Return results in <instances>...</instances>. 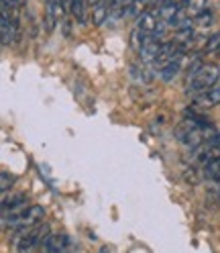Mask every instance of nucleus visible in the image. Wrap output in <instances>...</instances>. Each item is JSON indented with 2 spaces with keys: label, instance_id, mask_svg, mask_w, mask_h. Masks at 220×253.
Instances as JSON below:
<instances>
[{
  "label": "nucleus",
  "instance_id": "obj_12",
  "mask_svg": "<svg viewBox=\"0 0 220 253\" xmlns=\"http://www.w3.org/2000/svg\"><path fill=\"white\" fill-rule=\"evenodd\" d=\"M202 68H204V63H202L200 57H192V59H190V66H187V70H185V86L194 80V76H196Z\"/></svg>",
  "mask_w": 220,
  "mask_h": 253
},
{
  "label": "nucleus",
  "instance_id": "obj_9",
  "mask_svg": "<svg viewBox=\"0 0 220 253\" xmlns=\"http://www.w3.org/2000/svg\"><path fill=\"white\" fill-rule=\"evenodd\" d=\"M196 104L202 106V108H212V106L220 104V86H212L210 90L198 94Z\"/></svg>",
  "mask_w": 220,
  "mask_h": 253
},
{
  "label": "nucleus",
  "instance_id": "obj_11",
  "mask_svg": "<svg viewBox=\"0 0 220 253\" xmlns=\"http://www.w3.org/2000/svg\"><path fill=\"white\" fill-rule=\"evenodd\" d=\"M206 4H208V0H187V4L183 8L192 19H196L198 14H202L204 10H206Z\"/></svg>",
  "mask_w": 220,
  "mask_h": 253
},
{
  "label": "nucleus",
  "instance_id": "obj_6",
  "mask_svg": "<svg viewBox=\"0 0 220 253\" xmlns=\"http://www.w3.org/2000/svg\"><path fill=\"white\" fill-rule=\"evenodd\" d=\"M161 45H163V43H161L159 37H155V35L147 37L145 43L141 45V49H139L141 61H145V63H155L157 55H159V51H161Z\"/></svg>",
  "mask_w": 220,
  "mask_h": 253
},
{
  "label": "nucleus",
  "instance_id": "obj_15",
  "mask_svg": "<svg viewBox=\"0 0 220 253\" xmlns=\"http://www.w3.org/2000/svg\"><path fill=\"white\" fill-rule=\"evenodd\" d=\"M206 53H214V51H220V33L212 35L208 41H206V47H204Z\"/></svg>",
  "mask_w": 220,
  "mask_h": 253
},
{
  "label": "nucleus",
  "instance_id": "obj_2",
  "mask_svg": "<svg viewBox=\"0 0 220 253\" xmlns=\"http://www.w3.org/2000/svg\"><path fill=\"white\" fill-rule=\"evenodd\" d=\"M220 80V68L216 63H204V68L194 76V80L187 84V94H202L210 90L212 86H216V82Z\"/></svg>",
  "mask_w": 220,
  "mask_h": 253
},
{
  "label": "nucleus",
  "instance_id": "obj_8",
  "mask_svg": "<svg viewBox=\"0 0 220 253\" xmlns=\"http://www.w3.org/2000/svg\"><path fill=\"white\" fill-rule=\"evenodd\" d=\"M182 61H183V53H178L171 61H167L163 68H159V76H161L163 82H171V80H174V78L180 74Z\"/></svg>",
  "mask_w": 220,
  "mask_h": 253
},
{
  "label": "nucleus",
  "instance_id": "obj_5",
  "mask_svg": "<svg viewBox=\"0 0 220 253\" xmlns=\"http://www.w3.org/2000/svg\"><path fill=\"white\" fill-rule=\"evenodd\" d=\"M66 6H64V0H49L47 2V12H45V31L51 33V31L57 27L59 19L64 17Z\"/></svg>",
  "mask_w": 220,
  "mask_h": 253
},
{
  "label": "nucleus",
  "instance_id": "obj_7",
  "mask_svg": "<svg viewBox=\"0 0 220 253\" xmlns=\"http://www.w3.org/2000/svg\"><path fill=\"white\" fill-rule=\"evenodd\" d=\"M68 245H70V239L66 235H47L41 247L47 253H59V251H66Z\"/></svg>",
  "mask_w": 220,
  "mask_h": 253
},
{
  "label": "nucleus",
  "instance_id": "obj_10",
  "mask_svg": "<svg viewBox=\"0 0 220 253\" xmlns=\"http://www.w3.org/2000/svg\"><path fill=\"white\" fill-rule=\"evenodd\" d=\"M108 14H110V8H108V4L104 2V0H100V2H96V4H92V25L100 27L106 21Z\"/></svg>",
  "mask_w": 220,
  "mask_h": 253
},
{
  "label": "nucleus",
  "instance_id": "obj_3",
  "mask_svg": "<svg viewBox=\"0 0 220 253\" xmlns=\"http://www.w3.org/2000/svg\"><path fill=\"white\" fill-rule=\"evenodd\" d=\"M43 214H45V211H43V207H37V204H33V207H29L19 218H17V223H14V227L19 229V233H27V231H31L33 227H37L41 220H43Z\"/></svg>",
  "mask_w": 220,
  "mask_h": 253
},
{
  "label": "nucleus",
  "instance_id": "obj_4",
  "mask_svg": "<svg viewBox=\"0 0 220 253\" xmlns=\"http://www.w3.org/2000/svg\"><path fill=\"white\" fill-rule=\"evenodd\" d=\"M49 235V231H47V227H33L31 231H27L25 235H23V239H19V245H17V249L21 251V253H25V251H33L37 245H43V241H45V237Z\"/></svg>",
  "mask_w": 220,
  "mask_h": 253
},
{
  "label": "nucleus",
  "instance_id": "obj_14",
  "mask_svg": "<svg viewBox=\"0 0 220 253\" xmlns=\"http://www.w3.org/2000/svg\"><path fill=\"white\" fill-rule=\"evenodd\" d=\"M12 184H14V178L10 176L8 171H2V173H0V188H2V194H8V192H10Z\"/></svg>",
  "mask_w": 220,
  "mask_h": 253
},
{
  "label": "nucleus",
  "instance_id": "obj_16",
  "mask_svg": "<svg viewBox=\"0 0 220 253\" xmlns=\"http://www.w3.org/2000/svg\"><path fill=\"white\" fill-rule=\"evenodd\" d=\"M167 2L178 4V6H185V4H187V0H167Z\"/></svg>",
  "mask_w": 220,
  "mask_h": 253
},
{
  "label": "nucleus",
  "instance_id": "obj_1",
  "mask_svg": "<svg viewBox=\"0 0 220 253\" xmlns=\"http://www.w3.org/2000/svg\"><path fill=\"white\" fill-rule=\"evenodd\" d=\"M161 23V17H159V10H147L143 17H141V21L137 23V27L133 29V35H131V43H133V49H141V45L145 43L147 37H151L157 27H159Z\"/></svg>",
  "mask_w": 220,
  "mask_h": 253
},
{
  "label": "nucleus",
  "instance_id": "obj_13",
  "mask_svg": "<svg viewBox=\"0 0 220 253\" xmlns=\"http://www.w3.org/2000/svg\"><path fill=\"white\" fill-rule=\"evenodd\" d=\"M212 19H214V17H212V12L206 8V10H204L202 14H198V17H196L194 21H196V25H198V27H202V29H208V27L212 25Z\"/></svg>",
  "mask_w": 220,
  "mask_h": 253
}]
</instances>
